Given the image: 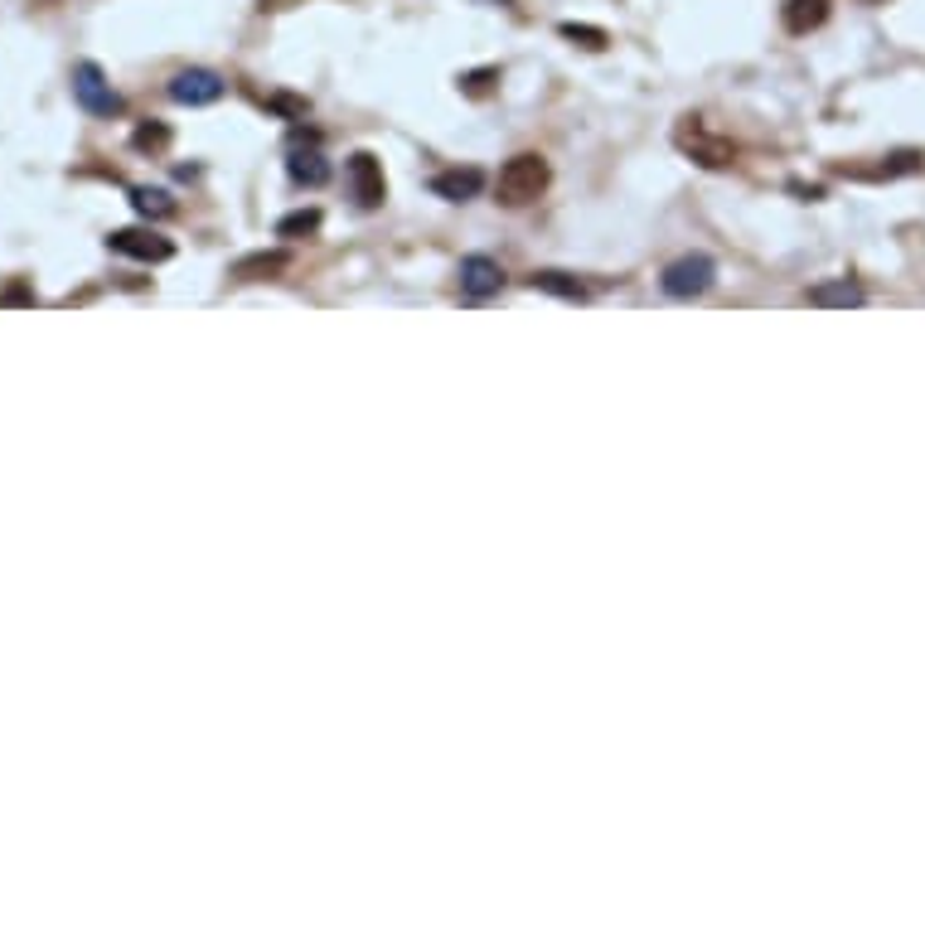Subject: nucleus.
I'll list each match as a JSON object with an SVG mask.
<instances>
[{
	"instance_id": "obj_1",
	"label": "nucleus",
	"mask_w": 925,
	"mask_h": 925,
	"mask_svg": "<svg viewBox=\"0 0 925 925\" xmlns=\"http://www.w3.org/2000/svg\"><path fill=\"white\" fill-rule=\"evenodd\" d=\"M547 179H553V170H547L543 155L523 151V155H514V161H504V170H499V179H494L499 204H509V209H523V204H533L547 189Z\"/></svg>"
},
{
	"instance_id": "obj_5",
	"label": "nucleus",
	"mask_w": 925,
	"mask_h": 925,
	"mask_svg": "<svg viewBox=\"0 0 925 925\" xmlns=\"http://www.w3.org/2000/svg\"><path fill=\"white\" fill-rule=\"evenodd\" d=\"M224 92H228V83L218 78L214 68H179L175 78H170V97H175L179 107H214Z\"/></svg>"
},
{
	"instance_id": "obj_10",
	"label": "nucleus",
	"mask_w": 925,
	"mask_h": 925,
	"mask_svg": "<svg viewBox=\"0 0 925 925\" xmlns=\"http://www.w3.org/2000/svg\"><path fill=\"white\" fill-rule=\"evenodd\" d=\"M809 306H824V311H848V306H862V286L838 276V282H819L809 286Z\"/></svg>"
},
{
	"instance_id": "obj_9",
	"label": "nucleus",
	"mask_w": 925,
	"mask_h": 925,
	"mask_svg": "<svg viewBox=\"0 0 925 925\" xmlns=\"http://www.w3.org/2000/svg\"><path fill=\"white\" fill-rule=\"evenodd\" d=\"M485 189V175L475 165L466 170H442V175H432V194H442V199H451V204H466L475 199V194Z\"/></svg>"
},
{
	"instance_id": "obj_12",
	"label": "nucleus",
	"mask_w": 925,
	"mask_h": 925,
	"mask_svg": "<svg viewBox=\"0 0 925 925\" xmlns=\"http://www.w3.org/2000/svg\"><path fill=\"white\" fill-rule=\"evenodd\" d=\"M286 170H291V179H296V185H306V189H320L325 179H330V165H325L320 151H291Z\"/></svg>"
},
{
	"instance_id": "obj_17",
	"label": "nucleus",
	"mask_w": 925,
	"mask_h": 925,
	"mask_svg": "<svg viewBox=\"0 0 925 925\" xmlns=\"http://www.w3.org/2000/svg\"><path fill=\"white\" fill-rule=\"evenodd\" d=\"M131 145H137V151H165V145H170V131H165V127H137Z\"/></svg>"
},
{
	"instance_id": "obj_11",
	"label": "nucleus",
	"mask_w": 925,
	"mask_h": 925,
	"mask_svg": "<svg viewBox=\"0 0 925 925\" xmlns=\"http://www.w3.org/2000/svg\"><path fill=\"white\" fill-rule=\"evenodd\" d=\"M291 266V252H252V258H242L238 266H233V276L238 282H266V276H282Z\"/></svg>"
},
{
	"instance_id": "obj_16",
	"label": "nucleus",
	"mask_w": 925,
	"mask_h": 925,
	"mask_svg": "<svg viewBox=\"0 0 925 925\" xmlns=\"http://www.w3.org/2000/svg\"><path fill=\"white\" fill-rule=\"evenodd\" d=\"M315 228H320V209H301V214H286L282 224H276V233L301 238V233H315Z\"/></svg>"
},
{
	"instance_id": "obj_2",
	"label": "nucleus",
	"mask_w": 925,
	"mask_h": 925,
	"mask_svg": "<svg viewBox=\"0 0 925 925\" xmlns=\"http://www.w3.org/2000/svg\"><path fill=\"white\" fill-rule=\"evenodd\" d=\"M717 282V262L708 258V252H688V258H678V262H668L664 266V276H660V286H664V296H674V301H693V296H703Z\"/></svg>"
},
{
	"instance_id": "obj_8",
	"label": "nucleus",
	"mask_w": 925,
	"mask_h": 925,
	"mask_svg": "<svg viewBox=\"0 0 925 925\" xmlns=\"http://www.w3.org/2000/svg\"><path fill=\"white\" fill-rule=\"evenodd\" d=\"M460 291L475 301H485V296H499L504 291V266H499L494 258H485V252H470V258H460Z\"/></svg>"
},
{
	"instance_id": "obj_15",
	"label": "nucleus",
	"mask_w": 925,
	"mask_h": 925,
	"mask_svg": "<svg viewBox=\"0 0 925 925\" xmlns=\"http://www.w3.org/2000/svg\"><path fill=\"white\" fill-rule=\"evenodd\" d=\"M131 204H137L141 218H170L175 214V204H170L165 189H131Z\"/></svg>"
},
{
	"instance_id": "obj_3",
	"label": "nucleus",
	"mask_w": 925,
	"mask_h": 925,
	"mask_svg": "<svg viewBox=\"0 0 925 925\" xmlns=\"http://www.w3.org/2000/svg\"><path fill=\"white\" fill-rule=\"evenodd\" d=\"M678 151H688L698 165H708V170H722V165H732V155H737V145L727 141V137H717V131L708 127L703 117H684V127H678Z\"/></svg>"
},
{
	"instance_id": "obj_13",
	"label": "nucleus",
	"mask_w": 925,
	"mask_h": 925,
	"mask_svg": "<svg viewBox=\"0 0 925 925\" xmlns=\"http://www.w3.org/2000/svg\"><path fill=\"white\" fill-rule=\"evenodd\" d=\"M824 15H829V0H790V6H785V30H795V34L819 30Z\"/></svg>"
},
{
	"instance_id": "obj_6",
	"label": "nucleus",
	"mask_w": 925,
	"mask_h": 925,
	"mask_svg": "<svg viewBox=\"0 0 925 925\" xmlns=\"http://www.w3.org/2000/svg\"><path fill=\"white\" fill-rule=\"evenodd\" d=\"M345 175H349V194H355V204H359V209H379V204L388 199V179H383V165L373 161L369 151L349 155Z\"/></svg>"
},
{
	"instance_id": "obj_7",
	"label": "nucleus",
	"mask_w": 925,
	"mask_h": 925,
	"mask_svg": "<svg viewBox=\"0 0 925 925\" xmlns=\"http://www.w3.org/2000/svg\"><path fill=\"white\" fill-rule=\"evenodd\" d=\"M107 248L121 252V258H137V262H170L175 258V242L161 238L155 228H121V233L107 238Z\"/></svg>"
},
{
	"instance_id": "obj_14",
	"label": "nucleus",
	"mask_w": 925,
	"mask_h": 925,
	"mask_svg": "<svg viewBox=\"0 0 925 925\" xmlns=\"http://www.w3.org/2000/svg\"><path fill=\"white\" fill-rule=\"evenodd\" d=\"M529 286L533 291H547V296H563V301H587V286L572 282V276H563V272H533Z\"/></svg>"
},
{
	"instance_id": "obj_18",
	"label": "nucleus",
	"mask_w": 925,
	"mask_h": 925,
	"mask_svg": "<svg viewBox=\"0 0 925 925\" xmlns=\"http://www.w3.org/2000/svg\"><path fill=\"white\" fill-rule=\"evenodd\" d=\"M567 40H587V48H601L606 44V30H591V24H563Z\"/></svg>"
},
{
	"instance_id": "obj_4",
	"label": "nucleus",
	"mask_w": 925,
	"mask_h": 925,
	"mask_svg": "<svg viewBox=\"0 0 925 925\" xmlns=\"http://www.w3.org/2000/svg\"><path fill=\"white\" fill-rule=\"evenodd\" d=\"M73 97H78V107H83V112H92V117H117L121 112V92L107 83L102 68L88 64V58L73 68Z\"/></svg>"
}]
</instances>
